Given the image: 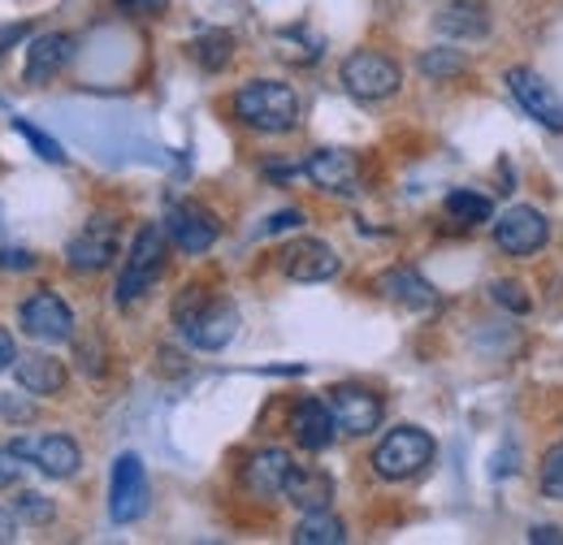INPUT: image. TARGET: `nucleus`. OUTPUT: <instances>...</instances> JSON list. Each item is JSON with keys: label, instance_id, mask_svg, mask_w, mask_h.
I'll list each match as a JSON object with an SVG mask.
<instances>
[{"label": "nucleus", "instance_id": "nucleus-1", "mask_svg": "<svg viewBox=\"0 0 563 545\" xmlns=\"http://www.w3.org/2000/svg\"><path fill=\"white\" fill-rule=\"evenodd\" d=\"M234 113H239V122L252 126V131L286 135V131H295V122H299V96H295V87H286V82L256 78V82H243V87H239Z\"/></svg>", "mask_w": 563, "mask_h": 545}, {"label": "nucleus", "instance_id": "nucleus-2", "mask_svg": "<svg viewBox=\"0 0 563 545\" xmlns=\"http://www.w3.org/2000/svg\"><path fill=\"white\" fill-rule=\"evenodd\" d=\"M178 330L196 351H221L239 334V312L225 299H205L196 286L187 290V299H178Z\"/></svg>", "mask_w": 563, "mask_h": 545}, {"label": "nucleus", "instance_id": "nucleus-3", "mask_svg": "<svg viewBox=\"0 0 563 545\" xmlns=\"http://www.w3.org/2000/svg\"><path fill=\"white\" fill-rule=\"evenodd\" d=\"M429 464H433V437L424 429H412V424L386 433L382 446L373 451V468L382 480H412L421 477Z\"/></svg>", "mask_w": 563, "mask_h": 545}, {"label": "nucleus", "instance_id": "nucleus-4", "mask_svg": "<svg viewBox=\"0 0 563 545\" xmlns=\"http://www.w3.org/2000/svg\"><path fill=\"white\" fill-rule=\"evenodd\" d=\"M165 269V234L156 225H143L131 243V256H126V269L118 277V303L131 308L135 299H143L152 290V281Z\"/></svg>", "mask_w": 563, "mask_h": 545}, {"label": "nucleus", "instance_id": "nucleus-5", "mask_svg": "<svg viewBox=\"0 0 563 545\" xmlns=\"http://www.w3.org/2000/svg\"><path fill=\"white\" fill-rule=\"evenodd\" d=\"M399 82H404L399 66L390 57H382V53L360 48L343 62V87L352 91L355 100H386V96L399 91Z\"/></svg>", "mask_w": 563, "mask_h": 545}, {"label": "nucleus", "instance_id": "nucleus-6", "mask_svg": "<svg viewBox=\"0 0 563 545\" xmlns=\"http://www.w3.org/2000/svg\"><path fill=\"white\" fill-rule=\"evenodd\" d=\"M547 238H551V221L529 204L507 208V212L494 221V243H498V252H507V256H533V252L547 247Z\"/></svg>", "mask_w": 563, "mask_h": 545}, {"label": "nucleus", "instance_id": "nucleus-7", "mask_svg": "<svg viewBox=\"0 0 563 545\" xmlns=\"http://www.w3.org/2000/svg\"><path fill=\"white\" fill-rule=\"evenodd\" d=\"M507 87H511V96L520 100V109H525L533 122H542L547 131L563 135V100L555 96V87H551L542 74H533L529 66H516V69H507Z\"/></svg>", "mask_w": 563, "mask_h": 545}, {"label": "nucleus", "instance_id": "nucleus-8", "mask_svg": "<svg viewBox=\"0 0 563 545\" xmlns=\"http://www.w3.org/2000/svg\"><path fill=\"white\" fill-rule=\"evenodd\" d=\"M147 511V472L140 455H118L113 485H109V515L113 524H135Z\"/></svg>", "mask_w": 563, "mask_h": 545}, {"label": "nucleus", "instance_id": "nucleus-9", "mask_svg": "<svg viewBox=\"0 0 563 545\" xmlns=\"http://www.w3.org/2000/svg\"><path fill=\"white\" fill-rule=\"evenodd\" d=\"M18 325H22V334H31L35 342H48V346L74 338L70 308H66V299H57L53 290L31 294V299L22 303V312H18Z\"/></svg>", "mask_w": 563, "mask_h": 545}, {"label": "nucleus", "instance_id": "nucleus-10", "mask_svg": "<svg viewBox=\"0 0 563 545\" xmlns=\"http://www.w3.org/2000/svg\"><path fill=\"white\" fill-rule=\"evenodd\" d=\"M13 451L53 480L74 477V472H78V464H82L78 446H74L70 437H62V433H48V437H18V442H13Z\"/></svg>", "mask_w": 563, "mask_h": 545}, {"label": "nucleus", "instance_id": "nucleus-11", "mask_svg": "<svg viewBox=\"0 0 563 545\" xmlns=\"http://www.w3.org/2000/svg\"><path fill=\"white\" fill-rule=\"evenodd\" d=\"M303 174L312 178V187L330 191V196H355L360 191V165L352 152L343 147H321L303 160Z\"/></svg>", "mask_w": 563, "mask_h": 545}, {"label": "nucleus", "instance_id": "nucleus-12", "mask_svg": "<svg viewBox=\"0 0 563 545\" xmlns=\"http://www.w3.org/2000/svg\"><path fill=\"white\" fill-rule=\"evenodd\" d=\"M330 411H334V420H339V429L343 433H352V437H364V433H373L377 424H382V399L373 394V390H360V386H339V390H330Z\"/></svg>", "mask_w": 563, "mask_h": 545}, {"label": "nucleus", "instance_id": "nucleus-13", "mask_svg": "<svg viewBox=\"0 0 563 545\" xmlns=\"http://www.w3.org/2000/svg\"><path fill=\"white\" fill-rule=\"evenodd\" d=\"M282 269H286V277H295V281H330V277H339L343 265H339V252L330 243L299 238V243H290L282 252Z\"/></svg>", "mask_w": 563, "mask_h": 545}, {"label": "nucleus", "instance_id": "nucleus-14", "mask_svg": "<svg viewBox=\"0 0 563 545\" xmlns=\"http://www.w3.org/2000/svg\"><path fill=\"white\" fill-rule=\"evenodd\" d=\"M66 256H70L74 272L109 269V265H113V256H118V225H113V221H91V225L74 238L70 247H66Z\"/></svg>", "mask_w": 563, "mask_h": 545}, {"label": "nucleus", "instance_id": "nucleus-15", "mask_svg": "<svg viewBox=\"0 0 563 545\" xmlns=\"http://www.w3.org/2000/svg\"><path fill=\"white\" fill-rule=\"evenodd\" d=\"M165 230H169L174 247L187 252V256H205L212 243H217V221H212L209 208H200V204H178L169 212Z\"/></svg>", "mask_w": 563, "mask_h": 545}, {"label": "nucleus", "instance_id": "nucleus-16", "mask_svg": "<svg viewBox=\"0 0 563 545\" xmlns=\"http://www.w3.org/2000/svg\"><path fill=\"white\" fill-rule=\"evenodd\" d=\"M70 57H74V40L66 31H48V35H40V40H31V48H26V82H48V78H57Z\"/></svg>", "mask_w": 563, "mask_h": 545}, {"label": "nucleus", "instance_id": "nucleus-17", "mask_svg": "<svg viewBox=\"0 0 563 545\" xmlns=\"http://www.w3.org/2000/svg\"><path fill=\"white\" fill-rule=\"evenodd\" d=\"M13 377H18V386H22L26 394H35V399L66 390V368H62V359H53V355H18V359H13Z\"/></svg>", "mask_w": 563, "mask_h": 545}, {"label": "nucleus", "instance_id": "nucleus-18", "mask_svg": "<svg viewBox=\"0 0 563 545\" xmlns=\"http://www.w3.org/2000/svg\"><path fill=\"white\" fill-rule=\"evenodd\" d=\"M290 429H295V442H299L303 451H325V446L334 442V433H339V420H334L330 403L303 399V403L295 408V420H290Z\"/></svg>", "mask_w": 563, "mask_h": 545}, {"label": "nucleus", "instance_id": "nucleus-19", "mask_svg": "<svg viewBox=\"0 0 563 545\" xmlns=\"http://www.w3.org/2000/svg\"><path fill=\"white\" fill-rule=\"evenodd\" d=\"M433 26L442 35H451V40H486L490 35V9L482 0H451L433 18Z\"/></svg>", "mask_w": 563, "mask_h": 545}, {"label": "nucleus", "instance_id": "nucleus-20", "mask_svg": "<svg viewBox=\"0 0 563 545\" xmlns=\"http://www.w3.org/2000/svg\"><path fill=\"white\" fill-rule=\"evenodd\" d=\"M290 455L286 451H261V455H252L247 459V468H243V485L256 493V498H278L282 489H286V480H290Z\"/></svg>", "mask_w": 563, "mask_h": 545}, {"label": "nucleus", "instance_id": "nucleus-21", "mask_svg": "<svg viewBox=\"0 0 563 545\" xmlns=\"http://www.w3.org/2000/svg\"><path fill=\"white\" fill-rule=\"evenodd\" d=\"M377 290L390 299V303H404L412 312H429L438 303V290L424 281L417 269H390L377 277Z\"/></svg>", "mask_w": 563, "mask_h": 545}, {"label": "nucleus", "instance_id": "nucleus-22", "mask_svg": "<svg viewBox=\"0 0 563 545\" xmlns=\"http://www.w3.org/2000/svg\"><path fill=\"white\" fill-rule=\"evenodd\" d=\"M303 515L308 511H330V502H334V480L325 477L321 468H290V480H286V489H282Z\"/></svg>", "mask_w": 563, "mask_h": 545}, {"label": "nucleus", "instance_id": "nucleus-23", "mask_svg": "<svg viewBox=\"0 0 563 545\" xmlns=\"http://www.w3.org/2000/svg\"><path fill=\"white\" fill-rule=\"evenodd\" d=\"M343 542H347V529L330 511H308L299 520V529H295V545H343Z\"/></svg>", "mask_w": 563, "mask_h": 545}, {"label": "nucleus", "instance_id": "nucleus-24", "mask_svg": "<svg viewBox=\"0 0 563 545\" xmlns=\"http://www.w3.org/2000/svg\"><path fill=\"white\" fill-rule=\"evenodd\" d=\"M446 216L460 221V225H482L494 216V204L477 191H451L446 196Z\"/></svg>", "mask_w": 563, "mask_h": 545}, {"label": "nucleus", "instance_id": "nucleus-25", "mask_svg": "<svg viewBox=\"0 0 563 545\" xmlns=\"http://www.w3.org/2000/svg\"><path fill=\"white\" fill-rule=\"evenodd\" d=\"M468 69V57L455 53V48H429L421 53V74L433 78V82H446V78H460Z\"/></svg>", "mask_w": 563, "mask_h": 545}, {"label": "nucleus", "instance_id": "nucleus-26", "mask_svg": "<svg viewBox=\"0 0 563 545\" xmlns=\"http://www.w3.org/2000/svg\"><path fill=\"white\" fill-rule=\"evenodd\" d=\"M230 57H234V40H230L225 31H212V35H205V40L196 44V62L205 69H221Z\"/></svg>", "mask_w": 563, "mask_h": 545}, {"label": "nucleus", "instance_id": "nucleus-27", "mask_svg": "<svg viewBox=\"0 0 563 545\" xmlns=\"http://www.w3.org/2000/svg\"><path fill=\"white\" fill-rule=\"evenodd\" d=\"M13 511H18L26 524H48V520L57 515V507H53L44 493H35V489H22V493L13 498Z\"/></svg>", "mask_w": 563, "mask_h": 545}, {"label": "nucleus", "instance_id": "nucleus-28", "mask_svg": "<svg viewBox=\"0 0 563 545\" xmlns=\"http://www.w3.org/2000/svg\"><path fill=\"white\" fill-rule=\"evenodd\" d=\"M13 131H18V135L26 138V143H31V147H35V152H40L44 160H53V165H62V160H66L62 143H57V138H48L44 131H35V126H31L26 118H13Z\"/></svg>", "mask_w": 563, "mask_h": 545}, {"label": "nucleus", "instance_id": "nucleus-29", "mask_svg": "<svg viewBox=\"0 0 563 545\" xmlns=\"http://www.w3.org/2000/svg\"><path fill=\"white\" fill-rule=\"evenodd\" d=\"M542 493L563 502V446H551L542 459Z\"/></svg>", "mask_w": 563, "mask_h": 545}, {"label": "nucleus", "instance_id": "nucleus-30", "mask_svg": "<svg viewBox=\"0 0 563 545\" xmlns=\"http://www.w3.org/2000/svg\"><path fill=\"white\" fill-rule=\"evenodd\" d=\"M490 294H494V303H503L507 312H516V316H525L533 303H529V294L520 290V281H494L490 286Z\"/></svg>", "mask_w": 563, "mask_h": 545}, {"label": "nucleus", "instance_id": "nucleus-31", "mask_svg": "<svg viewBox=\"0 0 563 545\" xmlns=\"http://www.w3.org/2000/svg\"><path fill=\"white\" fill-rule=\"evenodd\" d=\"M31 265H35V256H31L26 247H18V243H9V238H4V230H0V269L22 272V269H31Z\"/></svg>", "mask_w": 563, "mask_h": 545}, {"label": "nucleus", "instance_id": "nucleus-32", "mask_svg": "<svg viewBox=\"0 0 563 545\" xmlns=\"http://www.w3.org/2000/svg\"><path fill=\"white\" fill-rule=\"evenodd\" d=\"M22 455L13 451V446H0V489H9V485H18L22 480Z\"/></svg>", "mask_w": 563, "mask_h": 545}, {"label": "nucleus", "instance_id": "nucleus-33", "mask_svg": "<svg viewBox=\"0 0 563 545\" xmlns=\"http://www.w3.org/2000/svg\"><path fill=\"white\" fill-rule=\"evenodd\" d=\"M31 35V26L26 22H0V53L4 48H13V44H22Z\"/></svg>", "mask_w": 563, "mask_h": 545}, {"label": "nucleus", "instance_id": "nucleus-34", "mask_svg": "<svg viewBox=\"0 0 563 545\" xmlns=\"http://www.w3.org/2000/svg\"><path fill=\"white\" fill-rule=\"evenodd\" d=\"M295 225H303V212H299V208H286V212H278V216H269L265 234H278V230H295Z\"/></svg>", "mask_w": 563, "mask_h": 545}, {"label": "nucleus", "instance_id": "nucleus-35", "mask_svg": "<svg viewBox=\"0 0 563 545\" xmlns=\"http://www.w3.org/2000/svg\"><path fill=\"white\" fill-rule=\"evenodd\" d=\"M165 0H118L122 13H161Z\"/></svg>", "mask_w": 563, "mask_h": 545}, {"label": "nucleus", "instance_id": "nucleus-36", "mask_svg": "<svg viewBox=\"0 0 563 545\" xmlns=\"http://www.w3.org/2000/svg\"><path fill=\"white\" fill-rule=\"evenodd\" d=\"M529 542H551V545H563V533L555 524H538L533 533H529Z\"/></svg>", "mask_w": 563, "mask_h": 545}, {"label": "nucleus", "instance_id": "nucleus-37", "mask_svg": "<svg viewBox=\"0 0 563 545\" xmlns=\"http://www.w3.org/2000/svg\"><path fill=\"white\" fill-rule=\"evenodd\" d=\"M13 359H18V351H13V338H9V330H0V372H4Z\"/></svg>", "mask_w": 563, "mask_h": 545}, {"label": "nucleus", "instance_id": "nucleus-38", "mask_svg": "<svg viewBox=\"0 0 563 545\" xmlns=\"http://www.w3.org/2000/svg\"><path fill=\"white\" fill-rule=\"evenodd\" d=\"M0 411H4V415H13V420H31V408H26V403H18V399H0Z\"/></svg>", "mask_w": 563, "mask_h": 545}, {"label": "nucleus", "instance_id": "nucleus-39", "mask_svg": "<svg viewBox=\"0 0 563 545\" xmlns=\"http://www.w3.org/2000/svg\"><path fill=\"white\" fill-rule=\"evenodd\" d=\"M13 537H18V520H13L9 511H0V545L13 542Z\"/></svg>", "mask_w": 563, "mask_h": 545}]
</instances>
